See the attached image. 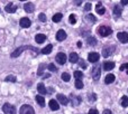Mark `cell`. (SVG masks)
<instances>
[{"label":"cell","mask_w":128,"mask_h":114,"mask_svg":"<svg viewBox=\"0 0 128 114\" xmlns=\"http://www.w3.org/2000/svg\"><path fill=\"white\" fill-rule=\"evenodd\" d=\"M115 46H106L102 49V56L104 57H109L110 55H112V53H115Z\"/></svg>","instance_id":"6"},{"label":"cell","mask_w":128,"mask_h":114,"mask_svg":"<svg viewBox=\"0 0 128 114\" xmlns=\"http://www.w3.org/2000/svg\"><path fill=\"white\" fill-rule=\"evenodd\" d=\"M48 105H50V109H51L52 111H58V109H60V105H58V101H55V100H51Z\"/></svg>","instance_id":"15"},{"label":"cell","mask_w":128,"mask_h":114,"mask_svg":"<svg viewBox=\"0 0 128 114\" xmlns=\"http://www.w3.org/2000/svg\"><path fill=\"white\" fill-rule=\"evenodd\" d=\"M96 100H97V95H96V94H92V95H91V96H90V101L94 102Z\"/></svg>","instance_id":"41"},{"label":"cell","mask_w":128,"mask_h":114,"mask_svg":"<svg viewBox=\"0 0 128 114\" xmlns=\"http://www.w3.org/2000/svg\"><path fill=\"white\" fill-rule=\"evenodd\" d=\"M4 10H6L7 12H9V13H14V12H16V10H17V7H16L12 2H10V3H8L6 6Z\"/></svg>","instance_id":"13"},{"label":"cell","mask_w":128,"mask_h":114,"mask_svg":"<svg viewBox=\"0 0 128 114\" xmlns=\"http://www.w3.org/2000/svg\"><path fill=\"white\" fill-rule=\"evenodd\" d=\"M84 10H86V11L91 10V3H90V2H86V6H84Z\"/></svg>","instance_id":"38"},{"label":"cell","mask_w":128,"mask_h":114,"mask_svg":"<svg viewBox=\"0 0 128 114\" xmlns=\"http://www.w3.org/2000/svg\"><path fill=\"white\" fill-rule=\"evenodd\" d=\"M2 111L4 114H16V108L9 103H4L2 106Z\"/></svg>","instance_id":"4"},{"label":"cell","mask_w":128,"mask_h":114,"mask_svg":"<svg viewBox=\"0 0 128 114\" xmlns=\"http://www.w3.org/2000/svg\"><path fill=\"white\" fill-rule=\"evenodd\" d=\"M126 69H128V63H125L120 66V70H126Z\"/></svg>","instance_id":"39"},{"label":"cell","mask_w":128,"mask_h":114,"mask_svg":"<svg viewBox=\"0 0 128 114\" xmlns=\"http://www.w3.org/2000/svg\"><path fill=\"white\" fill-rule=\"evenodd\" d=\"M38 19H40L42 22H45V21H46V16H45L44 13H40V16H38Z\"/></svg>","instance_id":"36"},{"label":"cell","mask_w":128,"mask_h":114,"mask_svg":"<svg viewBox=\"0 0 128 114\" xmlns=\"http://www.w3.org/2000/svg\"><path fill=\"white\" fill-rule=\"evenodd\" d=\"M99 57H100L99 54L96 53V52H92V53L89 54V56H88V60H89V61H91V63H97L98 59H99Z\"/></svg>","instance_id":"9"},{"label":"cell","mask_w":128,"mask_h":114,"mask_svg":"<svg viewBox=\"0 0 128 114\" xmlns=\"http://www.w3.org/2000/svg\"><path fill=\"white\" fill-rule=\"evenodd\" d=\"M62 79L64 82H68L71 79L70 74H68V73H63V74H62Z\"/></svg>","instance_id":"32"},{"label":"cell","mask_w":128,"mask_h":114,"mask_svg":"<svg viewBox=\"0 0 128 114\" xmlns=\"http://www.w3.org/2000/svg\"><path fill=\"white\" fill-rule=\"evenodd\" d=\"M79 65H80V67H81V68H86V66H88V65H86V63L83 60V59L79 60Z\"/></svg>","instance_id":"37"},{"label":"cell","mask_w":128,"mask_h":114,"mask_svg":"<svg viewBox=\"0 0 128 114\" xmlns=\"http://www.w3.org/2000/svg\"><path fill=\"white\" fill-rule=\"evenodd\" d=\"M68 20H70L71 24H75L76 22V18H75V15H70V17H68Z\"/></svg>","instance_id":"35"},{"label":"cell","mask_w":128,"mask_h":114,"mask_svg":"<svg viewBox=\"0 0 128 114\" xmlns=\"http://www.w3.org/2000/svg\"><path fill=\"white\" fill-rule=\"evenodd\" d=\"M114 13H115V16L120 17V15H122V8H119L118 6L114 7Z\"/></svg>","instance_id":"29"},{"label":"cell","mask_w":128,"mask_h":114,"mask_svg":"<svg viewBox=\"0 0 128 114\" xmlns=\"http://www.w3.org/2000/svg\"><path fill=\"white\" fill-rule=\"evenodd\" d=\"M62 17H63V15L62 13H55V15L53 16V18H52V20H53L54 22H60L61 20H62Z\"/></svg>","instance_id":"25"},{"label":"cell","mask_w":128,"mask_h":114,"mask_svg":"<svg viewBox=\"0 0 128 114\" xmlns=\"http://www.w3.org/2000/svg\"><path fill=\"white\" fill-rule=\"evenodd\" d=\"M37 90H38V92H40L42 95H43V94H46V93H47L46 87L44 86V84H43V83H40V84H38V85H37Z\"/></svg>","instance_id":"23"},{"label":"cell","mask_w":128,"mask_h":114,"mask_svg":"<svg viewBox=\"0 0 128 114\" xmlns=\"http://www.w3.org/2000/svg\"><path fill=\"white\" fill-rule=\"evenodd\" d=\"M30 25H32V21L28 18L24 17L20 19V26H22V28H28V27H30Z\"/></svg>","instance_id":"10"},{"label":"cell","mask_w":128,"mask_h":114,"mask_svg":"<svg viewBox=\"0 0 128 114\" xmlns=\"http://www.w3.org/2000/svg\"><path fill=\"white\" fill-rule=\"evenodd\" d=\"M75 87L79 88V90L83 88V83H82L81 79H76V81H75Z\"/></svg>","instance_id":"30"},{"label":"cell","mask_w":128,"mask_h":114,"mask_svg":"<svg viewBox=\"0 0 128 114\" xmlns=\"http://www.w3.org/2000/svg\"><path fill=\"white\" fill-rule=\"evenodd\" d=\"M65 38H66V33L63 29H60V30L56 33V39H58V42H63Z\"/></svg>","instance_id":"11"},{"label":"cell","mask_w":128,"mask_h":114,"mask_svg":"<svg viewBox=\"0 0 128 114\" xmlns=\"http://www.w3.org/2000/svg\"><path fill=\"white\" fill-rule=\"evenodd\" d=\"M120 3H122V6H126V4H128V0H122V1H120Z\"/></svg>","instance_id":"42"},{"label":"cell","mask_w":128,"mask_h":114,"mask_svg":"<svg viewBox=\"0 0 128 114\" xmlns=\"http://www.w3.org/2000/svg\"><path fill=\"white\" fill-rule=\"evenodd\" d=\"M117 37H118V39H119V42L122 43V44H126V43H128V34L125 33V31L118 33Z\"/></svg>","instance_id":"8"},{"label":"cell","mask_w":128,"mask_h":114,"mask_svg":"<svg viewBox=\"0 0 128 114\" xmlns=\"http://www.w3.org/2000/svg\"><path fill=\"white\" fill-rule=\"evenodd\" d=\"M86 19L88 20L89 22H96V20H97V19H96V17H94L93 15H88V16L86 17Z\"/></svg>","instance_id":"31"},{"label":"cell","mask_w":128,"mask_h":114,"mask_svg":"<svg viewBox=\"0 0 128 114\" xmlns=\"http://www.w3.org/2000/svg\"><path fill=\"white\" fill-rule=\"evenodd\" d=\"M19 114H35V111H34V109L32 108L30 105H28V104H24V105L20 108Z\"/></svg>","instance_id":"5"},{"label":"cell","mask_w":128,"mask_h":114,"mask_svg":"<svg viewBox=\"0 0 128 114\" xmlns=\"http://www.w3.org/2000/svg\"><path fill=\"white\" fill-rule=\"evenodd\" d=\"M68 60L71 61L72 64H75L79 61V56H78L76 53H71L70 56H68Z\"/></svg>","instance_id":"17"},{"label":"cell","mask_w":128,"mask_h":114,"mask_svg":"<svg viewBox=\"0 0 128 114\" xmlns=\"http://www.w3.org/2000/svg\"><path fill=\"white\" fill-rule=\"evenodd\" d=\"M35 100H36V102H37V104H40V106H42V108L45 106V99L42 95H37V96L35 97Z\"/></svg>","instance_id":"21"},{"label":"cell","mask_w":128,"mask_h":114,"mask_svg":"<svg viewBox=\"0 0 128 114\" xmlns=\"http://www.w3.org/2000/svg\"><path fill=\"white\" fill-rule=\"evenodd\" d=\"M82 46V43L81 42H78V47H81Z\"/></svg>","instance_id":"44"},{"label":"cell","mask_w":128,"mask_h":114,"mask_svg":"<svg viewBox=\"0 0 128 114\" xmlns=\"http://www.w3.org/2000/svg\"><path fill=\"white\" fill-rule=\"evenodd\" d=\"M88 114H99V112H98L96 109H91L90 111H89V113Z\"/></svg>","instance_id":"40"},{"label":"cell","mask_w":128,"mask_h":114,"mask_svg":"<svg viewBox=\"0 0 128 114\" xmlns=\"http://www.w3.org/2000/svg\"><path fill=\"white\" fill-rule=\"evenodd\" d=\"M26 49H30V51H33V52H35V53H38V49L37 48H35V47H33V46H22V47H19V48H17L14 53H11V57L12 58H16V57H18L20 55V54L22 53L24 51H26Z\"/></svg>","instance_id":"1"},{"label":"cell","mask_w":128,"mask_h":114,"mask_svg":"<svg viewBox=\"0 0 128 114\" xmlns=\"http://www.w3.org/2000/svg\"><path fill=\"white\" fill-rule=\"evenodd\" d=\"M24 9L26 12L30 13L35 10V6H34V3H32V2H26V3L24 4Z\"/></svg>","instance_id":"12"},{"label":"cell","mask_w":128,"mask_h":114,"mask_svg":"<svg viewBox=\"0 0 128 114\" xmlns=\"http://www.w3.org/2000/svg\"><path fill=\"white\" fill-rule=\"evenodd\" d=\"M101 67H100V65L99 64H96L94 66H93V68H92V70H91V76H92V78L93 79H99L100 78V75H101Z\"/></svg>","instance_id":"3"},{"label":"cell","mask_w":128,"mask_h":114,"mask_svg":"<svg viewBox=\"0 0 128 114\" xmlns=\"http://www.w3.org/2000/svg\"><path fill=\"white\" fill-rule=\"evenodd\" d=\"M55 59H56V61H58L60 65H64V64H65V61H66V55L64 53H58Z\"/></svg>","instance_id":"7"},{"label":"cell","mask_w":128,"mask_h":114,"mask_svg":"<svg viewBox=\"0 0 128 114\" xmlns=\"http://www.w3.org/2000/svg\"><path fill=\"white\" fill-rule=\"evenodd\" d=\"M98 34H99L100 36H102V37H107V36L112 34V29L108 26H100L99 28H98Z\"/></svg>","instance_id":"2"},{"label":"cell","mask_w":128,"mask_h":114,"mask_svg":"<svg viewBox=\"0 0 128 114\" xmlns=\"http://www.w3.org/2000/svg\"><path fill=\"white\" fill-rule=\"evenodd\" d=\"M120 104H122V108H127L128 106V97L127 96H122V101H120Z\"/></svg>","instance_id":"27"},{"label":"cell","mask_w":128,"mask_h":114,"mask_svg":"<svg viewBox=\"0 0 128 114\" xmlns=\"http://www.w3.org/2000/svg\"><path fill=\"white\" fill-rule=\"evenodd\" d=\"M4 81H6V82H12V83H15L17 79H16L15 76H12V75H9V76L6 77V79H4Z\"/></svg>","instance_id":"33"},{"label":"cell","mask_w":128,"mask_h":114,"mask_svg":"<svg viewBox=\"0 0 128 114\" xmlns=\"http://www.w3.org/2000/svg\"><path fill=\"white\" fill-rule=\"evenodd\" d=\"M104 114H114V113L111 112L110 110H104Z\"/></svg>","instance_id":"43"},{"label":"cell","mask_w":128,"mask_h":114,"mask_svg":"<svg viewBox=\"0 0 128 114\" xmlns=\"http://www.w3.org/2000/svg\"><path fill=\"white\" fill-rule=\"evenodd\" d=\"M115 79H116L115 75H114V74H108L106 76L104 83H106V84H111V83H114V82H115Z\"/></svg>","instance_id":"20"},{"label":"cell","mask_w":128,"mask_h":114,"mask_svg":"<svg viewBox=\"0 0 128 114\" xmlns=\"http://www.w3.org/2000/svg\"><path fill=\"white\" fill-rule=\"evenodd\" d=\"M52 49H53V46H52V45H47L46 47H44V48L42 49V54H44V55H48V54L52 52Z\"/></svg>","instance_id":"24"},{"label":"cell","mask_w":128,"mask_h":114,"mask_svg":"<svg viewBox=\"0 0 128 114\" xmlns=\"http://www.w3.org/2000/svg\"><path fill=\"white\" fill-rule=\"evenodd\" d=\"M47 67H48V69L51 70V72H58V67H56L54 64H50Z\"/></svg>","instance_id":"34"},{"label":"cell","mask_w":128,"mask_h":114,"mask_svg":"<svg viewBox=\"0 0 128 114\" xmlns=\"http://www.w3.org/2000/svg\"><path fill=\"white\" fill-rule=\"evenodd\" d=\"M71 103H72L73 106H78L80 103H81V97L79 96H71Z\"/></svg>","instance_id":"19"},{"label":"cell","mask_w":128,"mask_h":114,"mask_svg":"<svg viewBox=\"0 0 128 114\" xmlns=\"http://www.w3.org/2000/svg\"><path fill=\"white\" fill-rule=\"evenodd\" d=\"M58 101L60 102L62 105H66V104L68 103V99L65 96V95H63V94H58Z\"/></svg>","instance_id":"14"},{"label":"cell","mask_w":128,"mask_h":114,"mask_svg":"<svg viewBox=\"0 0 128 114\" xmlns=\"http://www.w3.org/2000/svg\"><path fill=\"white\" fill-rule=\"evenodd\" d=\"M96 10H97V12L99 13V15H104V13L106 12V9L101 6V2H98L97 7H96Z\"/></svg>","instance_id":"22"},{"label":"cell","mask_w":128,"mask_h":114,"mask_svg":"<svg viewBox=\"0 0 128 114\" xmlns=\"http://www.w3.org/2000/svg\"><path fill=\"white\" fill-rule=\"evenodd\" d=\"M86 43H88L90 46H96V45H97V39H96L94 37H88Z\"/></svg>","instance_id":"26"},{"label":"cell","mask_w":128,"mask_h":114,"mask_svg":"<svg viewBox=\"0 0 128 114\" xmlns=\"http://www.w3.org/2000/svg\"><path fill=\"white\" fill-rule=\"evenodd\" d=\"M114 67H115V63L114 61H104V70H111Z\"/></svg>","instance_id":"18"},{"label":"cell","mask_w":128,"mask_h":114,"mask_svg":"<svg viewBox=\"0 0 128 114\" xmlns=\"http://www.w3.org/2000/svg\"><path fill=\"white\" fill-rule=\"evenodd\" d=\"M74 77L76 79H82L83 78V73H82L81 70H75L74 72Z\"/></svg>","instance_id":"28"},{"label":"cell","mask_w":128,"mask_h":114,"mask_svg":"<svg viewBox=\"0 0 128 114\" xmlns=\"http://www.w3.org/2000/svg\"><path fill=\"white\" fill-rule=\"evenodd\" d=\"M45 39H46V36L44 35V34H37L35 37V40L37 44H42V43L45 42Z\"/></svg>","instance_id":"16"}]
</instances>
